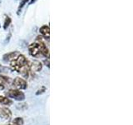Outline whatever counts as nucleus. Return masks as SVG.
<instances>
[{
    "label": "nucleus",
    "instance_id": "obj_1",
    "mask_svg": "<svg viewBox=\"0 0 133 125\" xmlns=\"http://www.w3.org/2000/svg\"><path fill=\"white\" fill-rule=\"evenodd\" d=\"M11 68L16 72L21 73L23 77L28 78L30 73V68H29V62L23 54H19L14 60L10 62Z\"/></svg>",
    "mask_w": 133,
    "mask_h": 125
},
{
    "label": "nucleus",
    "instance_id": "obj_2",
    "mask_svg": "<svg viewBox=\"0 0 133 125\" xmlns=\"http://www.w3.org/2000/svg\"><path fill=\"white\" fill-rule=\"evenodd\" d=\"M7 96L11 98H14L18 101H23L25 99V94L19 89H10L7 92Z\"/></svg>",
    "mask_w": 133,
    "mask_h": 125
},
{
    "label": "nucleus",
    "instance_id": "obj_3",
    "mask_svg": "<svg viewBox=\"0 0 133 125\" xmlns=\"http://www.w3.org/2000/svg\"><path fill=\"white\" fill-rule=\"evenodd\" d=\"M28 51H29V53H30V55L34 57V58H40V57L43 56V54H42V53L40 51L38 43H37V42L36 43H31L30 45H29Z\"/></svg>",
    "mask_w": 133,
    "mask_h": 125
},
{
    "label": "nucleus",
    "instance_id": "obj_4",
    "mask_svg": "<svg viewBox=\"0 0 133 125\" xmlns=\"http://www.w3.org/2000/svg\"><path fill=\"white\" fill-rule=\"evenodd\" d=\"M37 43H38L40 51H41L42 54H43V56L49 58V50H48V48L47 47V45H46V43L43 42V40L42 39L41 37H37Z\"/></svg>",
    "mask_w": 133,
    "mask_h": 125
},
{
    "label": "nucleus",
    "instance_id": "obj_5",
    "mask_svg": "<svg viewBox=\"0 0 133 125\" xmlns=\"http://www.w3.org/2000/svg\"><path fill=\"white\" fill-rule=\"evenodd\" d=\"M12 85H14L17 89H27L28 87V83L27 81L25 79L17 77L14 81H12Z\"/></svg>",
    "mask_w": 133,
    "mask_h": 125
},
{
    "label": "nucleus",
    "instance_id": "obj_6",
    "mask_svg": "<svg viewBox=\"0 0 133 125\" xmlns=\"http://www.w3.org/2000/svg\"><path fill=\"white\" fill-rule=\"evenodd\" d=\"M42 68H43V65H42V64L39 61L33 60L29 62V68H30V71H32V72L34 73L39 72L42 69Z\"/></svg>",
    "mask_w": 133,
    "mask_h": 125
},
{
    "label": "nucleus",
    "instance_id": "obj_7",
    "mask_svg": "<svg viewBox=\"0 0 133 125\" xmlns=\"http://www.w3.org/2000/svg\"><path fill=\"white\" fill-rule=\"evenodd\" d=\"M12 117V113L7 107H0V118L9 119Z\"/></svg>",
    "mask_w": 133,
    "mask_h": 125
},
{
    "label": "nucleus",
    "instance_id": "obj_8",
    "mask_svg": "<svg viewBox=\"0 0 133 125\" xmlns=\"http://www.w3.org/2000/svg\"><path fill=\"white\" fill-rule=\"evenodd\" d=\"M11 82H12V80L9 77L1 75V76H0V89H5L6 87H8L10 84Z\"/></svg>",
    "mask_w": 133,
    "mask_h": 125
},
{
    "label": "nucleus",
    "instance_id": "obj_9",
    "mask_svg": "<svg viewBox=\"0 0 133 125\" xmlns=\"http://www.w3.org/2000/svg\"><path fill=\"white\" fill-rule=\"evenodd\" d=\"M19 53L18 52H11V53H8L7 54H5V55L3 56V60L4 61H12L14 60L15 58L18 57L19 55Z\"/></svg>",
    "mask_w": 133,
    "mask_h": 125
},
{
    "label": "nucleus",
    "instance_id": "obj_10",
    "mask_svg": "<svg viewBox=\"0 0 133 125\" xmlns=\"http://www.w3.org/2000/svg\"><path fill=\"white\" fill-rule=\"evenodd\" d=\"M40 33L42 35H43L44 38L46 39H49V36H50V28H49V26L48 25H43L40 29Z\"/></svg>",
    "mask_w": 133,
    "mask_h": 125
},
{
    "label": "nucleus",
    "instance_id": "obj_11",
    "mask_svg": "<svg viewBox=\"0 0 133 125\" xmlns=\"http://www.w3.org/2000/svg\"><path fill=\"white\" fill-rule=\"evenodd\" d=\"M12 103V101L10 100L9 98H7L3 96L0 95V104H3V105H7V106H9Z\"/></svg>",
    "mask_w": 133,
    "mask_h": 125
},
{
    "label": "nucleus",
    "instance_id": "obj_12",
    "mask_svg": "<svg viewBox=\"0 0 133 125\" xmlns=\"http://www.w3.org/2000/svg\"><path fill=\"white\" fill-rule=\"evenodd\" d=\"M11 22H12L11 18H10L8 16H7V17H6V18H5V21H4V26H3L4 29H7V28H8V27L10 25Z\"/></svg>",
    "mask_w": 133,
    "mask_h": 125
},
{
    "label": "nucleus",
    "instance_id": "obj_13",
    "mask_svg": "<svg viewBox=\"0 0 133 125\" xmlns=\"http://www.w3.org/2000/svg\"><path fill=\"white\" fill-rule=\"evenodd\" d=\"M12 123L15 124V125H23V118H15L14 120Z\"/></svg>",
    "mask_w": 133,
    "mask_h": 125
},
{
    "label": "nucleus",
    "instance_id": "obj_14",
    "mask_svg": "<svg viewBox=\"0 0 133 125\" xmlns=\"http://www.w3.org/2000/svg\"><path fill=\"white\" fill-rule=\"evenodd\" d=\"M28 1V0H22V1L20 2V4H19V7H18V12H19V11L22 9V8H23V6L25 5V4L27 3V2Z\"/></svg>",
    "mask_w": 133,
    "mask_h": 125
},
{
    "label": "nucleus",
    "instance_id": "obj_15",
    "mask_svg": "<svg viewBox=\"0 0 133 125\" xmlns=\"http://www.w3.org/2000/svg\"><path fill=\"white\" fill-rule=\"evenodd\" d=\"M45 91H46V88H45V87H42V89H38V90H37V92L36 93V94H37V95L42 94V93H43Z\"/></svg>",
    "mask_w": 133,
    "mask_h": 125
},
{
    "label": "nucleus",
    "instance_id": "obj_16",
    "mask_svg": "<svg viewBox=\"0 0 133 125\" xmlns=\"http://www.w3.org/2000/svg\"><path fill=\"white\" fill-rule=\"evenodd\" d=\"M36 1V0H32V1H31V3H34Z\"/></svg>",
    "mask_w": 133,
    "mask_h": 125
},
{
    "label": "nucleus",
    "instance_id": "obj_17",
    "mask_svg": "<svg viewBox=\"0 0 133 125\" xmlns=\"http://www.w3.org/2000/svg\"><path fill=\"white\" fill-rule=\"evenodd\" d=\"M8 125H15V124H14V123H12V124H8Z\"/></svg>",
    "mask_w": 133,
    "mask_h": 125
}]
</instances>
